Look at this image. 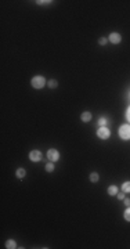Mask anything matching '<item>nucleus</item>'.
<instances>
[{"label": "nucleus", "instance_id": "19", "mask_svg": "<svg viewBox=\"0 0 130 249\" xmlns=\"http://www.w3.org/2000/svg\"><path fill=\"white\" fill-rule=\"evenodd\" d=\"M126 119H127V122L130 123V107L126 109Z\"/></svg>", "mask_w": 130, "mask_h": 249}, {"label": "nucleus", "instance_id": "3", "mask_svg": "<svg viewBox=\"0 0 130 249\" xmlns=\"http://www.w3.org/2000/svg\"><path fill=\"white\" fill-rule=\"evenodd\" d=\"M97 137L101 139V140H108L111 137V130L105 126H101L97 129Z\"/></svg>", "mask_w": 130, "mask_h": 249}, {"label": "nucleus", "instance_id": "12", "mask_svg": "<svg viewBox=\"0 0 130 249\" xmlns=\"http://www.w3.org/2000/svg\"><path fill=\"white\" fill-rule=\"evenodd\" d=\"M122 191L125 194H130V181H125L123 184H122Z\"/></svg>", "mask_w": 130, "mask_h": 249}, {"label": "nucleus", "instance_id": "9", "mask_svg": "<svg viewBox=\"0 0 130 249\" xmlns=\"http://www.w3.org/2000/svg\"><path fill=\"white\" fill-rule=\"evenodd\" d=\"M25 176H26V170H25L24 167H18L17 170H15V177H17L18 180H22Z\"/></svg>", "mask_w": 130, "mask_h": 249}, {"label": "nucleus", "instance_id": "21", "mask_svg": "<svg viewBox=\"0 0 130 249\" xmlns=\"http://www.w3.org/2000/svg\"><path fill=\"white\" fill-rule=\"evenodd\" d=\"M36 3L38 4H47V3H51V2H42V0H38Z\"/></svg>", "mask_w": 130, "mask_h": 249}, {"label": "nucleus", "instance_id": "4", "mask_svg": "<svg viewBox=\"0 0 130 249\" xmlns=\"http://www.w3.org/2000/svg\"><path fill=\"white\" fill-rule=\"evenodd\" d=\"M28 157H29L31 162H40V160L43 159V154H42V151H39V150H32Z\"/></svg>", "mask_w": 130, "mask_h": 249}, {"label": "nucleus", "instance_id": "15", "mask_svg": "<svg viewBox=\"0 0 130 249\" xmlns=\"http://www.w3.org/2000/svg\"><path fill=\"white\" fill-rule=\"evenodd\" d=\"M123 217H125L126 222L130 223V206H127L126 208V210H125V213H123Z\"/></svg>", "mask_w": 130, "mask_h": 249}, {"label": "nucleus", "instance_id": "17", "mask_svg": "<svg viewBox=\"0 0 130 249\" xmlns=\"http://www.w3.org/2000/svg\"><path fill=\"white\" fill-rule=\"evenodd\" d=\"M107 43H108V39H107V38H100L98 39V45L100 46H105Z\"/></svg>", "mask_w": 130, "mask_h": 249}, {"label": "nucleus", "instance_id": "13", "mask_svg": "<svg viewBox=\"0 0 130 249\" xmlns=\"http://www.w3.org/2000/svg\"><path fill=\"white\" fill-rule=\"evenodd\" d=\"M45 169H46V172H48V173H53V172H54V169H55L54 162H48V163H46Z\"/></svg>", "mask_w": 130, "mask_h": 249}, {"label": "nucleus", "instance_id": "16", "mask_svg": "<svg viewBox=\"0 0 130 249\" xmlns=\"http://www.w3.org/2000/svg\"><path fill=\"white\" fill-rule=\"evenodd\" d=\"M107 122H108V120H107V118L101 116V118H100V119H98V122H97V123H98V125H100V127H101V126H105V125H107Z\"/></svg>", "mask_w": 130, "mask_h": 249}, {"label": "nucleus", "instance_id": "1", "mask_svg": "<svg viewBox=\"0 0 130 249\" xmlns=\"http://www.w3.org/2000/svg\"><path fill=\"white\" fill-rule=\"evenodd\" d=\"M31 86L33 87V89H36V90L43 89V87L46 86V78H45V76H42V75L33 76L32 80H31Z\"/></svg>", "mask_w": 130, "mask_h": 249}, {"label": "nucleus", "instance_id": "6", "mask_svg": "<svg viewBox=\"0 0 130 249\" xmlns=\"http://www.w3.org/2000/svg\"><path fill=\"white\" fill-rule=\"evenodd\" d=\"M108 40H110L112 45H119L120 42H122V36H120V33H118V32H112V33H110V36H108Z\"/></svg>", "mask_w": 130, "mask_h": 249}, {"label": "nucleus", "instance_id": "10", "mask_svg": "<svg viewBox=\"0 0 130 249\" xmlns=\"http://www.w3.org/2000/svg\"><path fill=\"white\" fill-rule=\"evenodd\" d=\"M6 248L7 249H15L17 248V242L14 239H7L6 241Z\"/></svg>", "mask_w": 130, "mask_h": 249}, {"label": "nucleus", "instance_id": "8", "mask_svg": "<svg viewBox=\"0 0 130 249\" xmlns=\"http://www.w3.org/2000/svg\"><path fill=\"white\" fill-rule=\"evenodd\" d=\"M107 191H108V195H110V197H115V195H118V192H119V188H118V185L112 184L108 187Z\"/></svg>", "mask_w": 130, "mask_h": 249}, {"label": "nucleus", "instance_id": "20", "mask_svg": "<svg viewBox=\"0 0 130 249\" xmlns=\"http://www.w3.org/2000/svg\"><path fill=\"white\" fill-rule=\"evenodd\" d=\"M123 201H125V205H126V208H127V206H130V198H125Z\"/></svg>", "mask_w": 130, "mask_h": 249}, {"label": "nucleus", "instance_id": "5", "mask_svg": "<svg viewBox=\"0 0 130 249\" xmlns=\"http://www.w3.org/2000/svg\"><path fill=\"white\" fill-rule=\"evenodd\" d=\"M47 159L50 162H57L60 159V152L58 150H55V148H50L47 151Z\"/></svg>", "mask_w": 130, "mask_h": 249}, {"label": "nucleus", "instance_id": "14", "mask_svg": "<svg viewBox=\"0 0 130 249\" xmlns=\"http://www.w3.org/2000/svg\"><path fill=\"white\" fill-rule=\"evenodd\" d=\"M47 86L50 87V89H55V87L58 86V82H57L55 79H50V80L47 82Z\"/></svg>", "mask_w": 130, "mask_h": 249}, {"label": "nucleus", "instance_id": "11", "mask_svg": "<svg viewBox=\"0 0 130 249\" xmlns=\"http://www.w3.org/2000/svg\"><path fill=\"white\" fill-rule=\"evenodd\" d=\"M90 181L91 183H98V180H100V174L97 173V172H93V173H90Z\"/></svg>", "mask_w": 130, "mask_h": 249}, {"label": "nucleus", "instance_id": "7", "mask_svg": "<svg viewBox=\"0 0 130 249\" xmlns=\"http://www.w3.org/2000/svg\"><path fill=\"white\" fill-rule=\"evenodd\" d=\"M91 112H89V111H85V112H82V115H80V120H82L83 123H87L91 120Z\"/></svg>", "mask_w": 130, "mask_h": 249}, {"label": "nucleus", "instance_id": "2", "mask_svg": "<svg viewBox=\"0 0 130 249\" xmlns=\"http://www.w3.org/2000/svg\"><path fill=\"white\" fill-rule=\"evenodd\" d=\"M118 136L122 139L123 141L130 140V123H125L118 129Z\"/></svg>", "mask_w": 130, "mask_h": 249}, {"label": "nucleus", "instance_id": "18", "mask_svg": "<svg viewBox=\"0 0 130 249\" xmlns=\"http://www.w3.org/2000/svg\"><path fill=\"white\" fill-rule=\"evenodd\" d=\"M116 197H118V199H119V201H123V199H125V192H123V191L118 192V195H116Z\"/></svg>", "mask_w": 130, "mask_h": 249}]
</instances>
